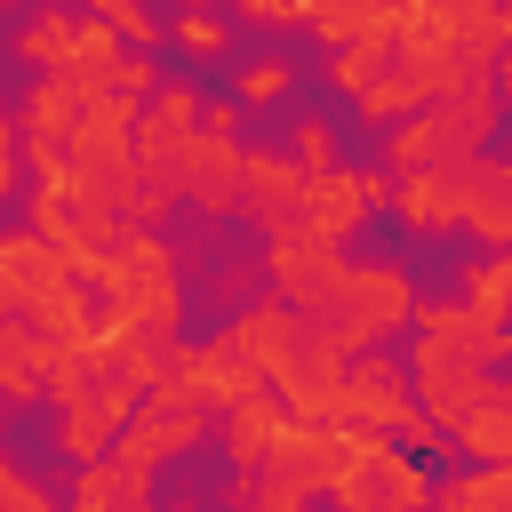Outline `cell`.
<instances>
[{
	"mask_svg": "<svg viewBox=\"0 0 512 512\" xmlns=\"http://www.w3.org/2000/svg\"><path fill=\"white\" fill-rule=\"evenodd\" d=\"M88 288L104 304V328L152 336V344H184V256L160 232L120 224V240L104 248V264H96Z\"/></svg>",
	"mask_w": 512,
	"mask_h": 512,
	"instance_id": "obj_1",
	"label": "cell"
},
{
	"mask_svg": "<svg viewBox=\"0 0 512 512\" xmlns=\"http://www.w3.org/2000/svg\"><path fill=\"white\" fill-rule=\"evenodd\" d=\"M496 120H504L496 80H464L456 96L424 104L416 120H400V128L384 136V176H416V168H464V160H480V152H488Z\"/></svg>",
	"mask_w": 512,
	"mask_h": 512,
	"instance_id": "obj_2",
	"label": "cell"
},
{
	"mask_svg": "<svg viewBox=\"0 0 512 512\" xmlns=\"http://www.w3.org/2000/svg\"><path fill=\"white\" fill-rule=\"evenodd\" d=\"M416 280H408V264H376V256H352L344 264V280H336V296H328V312L312 320V328H328L344 352H376L384 336H400V328H416Z\"/></svg>",
	"mask_w": 512,
	"mask_h": 512,
	"instance_id": "obj_3",
	"label": "cell"
},
{
	"mask_svg": "<svg viewBox=\"0 0 512 512\" xmlns=\"http://www.w3.org/2000/svg\"><path fill=\"white\" fill-rule=\"evenodd\" d=\"M432 464L408 456L400 440L384 432H344V464L328 480V504L336 512H432Z\"/></svg>",
	"mask_w": 512,
	"mask_h": 512,
	"instance_id": "obj_4",
	"label": "cell"
},
{
	"mask_svg": "<svg viewBox=\"0 0 512 512\" xmlns=\"http://www.w3.org/2000/svg\"><path fill=\"white\" fill-rule=\"evenodd\" d=\"M200 440H216V408H200V400H192V392L168 376V384H152V392H144V408L128 416V432L112 440V456H128V464L160 472V464L192 456Z\"/></svg>",
	"mask_w": 512,
	"mask_h": 512,
	"instance_id": "obj_5",
	"label": "cell"
},
{
	"mask_svg": "<svg viewBox=\"0 0 512 512\" xmlns=\"http://www.w3.org/2000/svg\"><path fill=\"white\" fill-rule=\"evenodd\" d=\"M384 200H392V176H384V168H328V176H312L304 216H296L288 232H296V240H320V248H344Z\"/></svg>",
	"mask_w": 512,
	"mask_h": 512,
	"instance_id": "obj_6",
	"label": "cell"
},
{
	"mask_svg": "<svg viewBox=\"0 0 512 512\" xmlns=\"http://www.w3.org/2000/svg\"><path fill=\"white\" fill-rule=\"evenodd\" d=\"M256 264H264V288H272L288 312L320 320L352 256H344V248H320V240H296V232H280V240H264V256H256Z\"/></svg>",
	"mask_w": 512,
	"mask_h": 512,
	"instance_id": "obj_7",
	"label": "cell"
},
{
	"mask_svg": "<svg viewBox=\"0 0 512 512\" xmlns=\"http://www.w3.org/2000/svg\"><path fill=\"white\" fill-rule=\"evenodd\" d=\"M168 376H176L200 408H216V416H224V408H240V400H256V392H272V384H264V368H256L224 328H216V336H200V344H176V368H168Z\"/></svg>",
	"mask_w": 512,
	"mask_h": 512,
	"instance_id": "obj_8",
	"label": "cell"
},
{
	"mask_svg": "<svg viewBox=\"0 0 512 512\" xmlns=\"http://www.w3.org/2000/svg\"><path fill=\"white\" fill-rule=\"evenodd\" d=\"M240 168H248V136H224V128H200L192 152H184V200L200 224H232L240 216Z\"/></svg>",
	"mask_w": 512,
	"mask_h": 512,
	"instance_id": "obj_9",
	"label": "cell"
},
{
	"mask_svg": "<svg viewBox=\"0 0 512 512\" xmlns=\"http://www.w3.org/2000/svg\"><path fill=\"white\" fill-rule=\"evenodd\" d=\"M304 192H312V176L296 168V152H264V144H248V168H240V216H248L264 240H280V232L304 216Z\"/></svg>",
	"mask_w": 512,
	"mask_h": 512,
	"instance_id": "obj_10",
	"label": "cell"
},
{
	"mask_svg": "<svg viewBox=\"0 0 512 512\" xmlns=\"http://www.w3.org/2000/svg\"><path fill=\"white\" fill-rule=\"evenodd\" d=\"M400 232H464V208H472V160L464 168H416V176H392V200Z\"/></svg>",
	"mask_w": 512,
	"mask_h": 512,
	"instance_id": "obj_11",
	"label": "cell"
},
{
	"mask_svg": "<svg viewBox=\"0 0 512 512\" xmlns=\"http://www.w3.org/2000/svg\"><path fill=\"white\" fill-rule=\"evenodd\" d=\"M224 336H232V344H240V352L264 368V384H280V376L296 368V344H304V312H288V304L264 288V296H248V304L224 320Z\"/></svg>",
	"mask_w": 512,
	"mask_h": 512,
	"instance_id": "obj_12",
	"label": "cell"
},
{
	"mask_svg": "<svg viewBox=\"0 0 512 512\" xmlns=\"http://www.w3.org/2000/svg\"><path fill=\"white\" fill-rule=\"evenodd\" d=\"M64 512H160L152 504V472L128 464V456H88V464H72Z\"/></svg>",
	"mask_w": 512,
	"mask_h": 512,
	"instance_id": "obj_13",
	"label": "cell"
},
{
	"mask_svg": "<svg viewBox=\"0 0 512 512\" xmlns=\"http://www.w3.org/2000/svg\"><path fill=\"white\" fill-rule=\"evenodd\" d=\"M280 432H288V400L280 392H256V400H240V408L216 416V448H224L232 472H264L272 448H280Z\"/></svg>",
	"mask_w": 512,
	"mask_h": 512,
	"instance_id": "obj_14",
	"label": "cell"
},
{
	"mask_svg": "<svg viewBox=\"0 0 512 512\" xmlns=\"http://www.w3.org/2000/svg\"><path fill=\"white\" fill-rule=\"evenodd\" d=\"M88 104H96V96H88L72 72H40V80L24 88V104H16V128H24V144H72V128H80Z\"/></svg>",
	"mask_w": 512,
	"mask_h": 512,
	"instance_id": "obj_15",
	"label": "cell"
},
{
	"mask_svg": "<svg viewBox=\"0 0 512 512\" xmlns=\"http://www.w3.org/2000/svg\"><path fill=\"white\" fill-rule=\"evenodd\" d=\"M80 24H88V16H72L64 0H48V8H32V16L8 32V56L32 64V80H40V72H72V56H80Z\"/></svg>",
	"mask_w": 512,
	"mask_h": 512,
	"instance_id": "obj_16",
	"label": "cell"
},
{
	"mask_svg": "<svg viewBox=\"0 0 512 512\" xmlns=\"http://www.w3.org/2000/svg\"><path fill=\"white\" fill-rule=\"evenodd\" d=\"M464 232L480 248H512V160L480 152L472 160V208H464Z\"/></svg>",
	"mask_w": 512,
	"mask_h": 512,
	"instance_id": "obj_17",
	"label": "cell"
},
{
	"mask_svg": "<svg viewBox=\"0 0 512 512\" xmlns=\"http://www.w3.org/2000/svg\"><path fill=\"white\" fill-rule=\"evenodd\" d=\"M312 40H320L328 56H336V48H360V40H384V48H392V0H320Z\"/></svg>",
	"mask_w": 512,
	"mask_h": 512,
	"instance_id": "obj_18",
	"label": "cell"
},
{
	"mask_svg": "<svg viewBox=\"0 0 512 512\" xmlns=\"http://www.w3.org/2000/svg\"><path fill=\"white\" fill-rule=\"evenodd\" d=\"M448 440H456L472 464H512V384L496 376V392H488V400H480Z\"/></svg>",
	"mask_w": 512,
	"mask_h": 512,
	"instance_id": "obj_19",
	"label": "cell"
},
{
	"mask_svg": "<svg viewBox=\"0 0 512 512\" xmlns=\"http://www.w3.org/2000/svg\"><path fill=\"white\" fill-rule=\"evenodd\" d=\"M456 296L512 344V272H504V256L488 248V256H464V280H456Z\"/></svg>",
	"mask_w": 512,
	"mask_h": 512,
	"instance_id": "obj_20",
	"label": "cell"
},
{
	"mask_svg": "<svg viewBox=\"0 0 512 512\" xmlns=\"http://www.w3.org/2000/svg\"><path fill=\"white\" fill-rule=\"evenodd\" d=\"M232 40H240L232 8H184V16L168 24V48H176V56H192V64H224V56H232Z\"/></svg>",
	"mask_w": 512,
	"mask_h": 512,
	"instance_id": "obj_21",
	"label": "cell"
},
{
	"mask_svg": "<svg viewBox=\"0 0 512 512\" xmlns=\"http://www.w3.org/2000/svg\"><path fill=\"white\" fill-rule=\"evenodd\" d=\"M432 104V88L416 80V72H400V64H384V80L368 88V96H352V112L368 120V128H400V120H416Z\"/></svg>",
	"mask_w": 512,
	"mask_h": 512,
	"instance_id": "obj_22",
	"label": "cell"
},
{
	"mask_svg": "<svg viewBox=\"0 0 512 512\" xmlns=\"http://www.w3.org/2000/svg\"><path fill=\"white\" fill-rule=\"evenodd\" d=\"M296 56H280V48H264V56H248L240 72H232V96L248 104V112H264V104H288L296 96Z\"/></svg>",
	"mask_w": 512,
	"mask_h": 512,
	"instance_id": "obj_23",
	"label": "cell"
},
{
	"mask_svg": "<svg viewBox=\"0 0 512 512\" xmlns=\"http://www.w3.org/2000/svg\"><path fill=\"white\" fill-rule=\"evenodd\" d=\"M80 16L112 24V32H120L128 48H144V56H152V48L168 40V24H160V8H152V0H80Z\"/></svg>",
	"mask_w": 512,
	"mask_h": 512,
	"instance_id": "obj_24",
	"label": "cell"
},
{
	"mask_svg": "<svg viewBox=\"0 0 512 512\" xmlns=\"http://www.w3.org/2000/svg\"><path fill=\"white\" fill-rule=\"evenodd\" d=\"M384 64H392V48H384V40L336 48V56H328V88H336V96H368V88L384 80Z\"/></svg>",
	"mask_w": 512,
	"mask_h": 512,
	"instance_id": "obj_25",
	"label": "cell"
},
{
	"mask_svg": "<svg viewBox=\"0 0 512 512\" xmlns=\"http://www.w3.org/2000/svg\"><path fill=\"white\" fill-rule=\"evenodd\" d=\"M288 152H296V168H304V176L344 168V160H336V120H320V112H296V120H288Z\"/></svg>",
	"mask_w": 512,
	"mask_h": 512,
	"instance_id": "obj_26",
	"label": "cell"
},
{
	"mask_svg": "<svg viewBox=\"0 0 512 512\" xmlns=\"http://www.w3.org/2000/svg\"><path fill=\"white\" fill-rule=\"evenodd\" d=\"M232 24H256V32H312L320 0H224Z\"/></svg>",
	"mask_w": 512,
	"mask_h": 512,
	"instance_id": "obj_27",
	"label": "cell"
},
{
	"mask_svg": "<svg viewBox=\"0 0 512 512\" xmlns=\"http://www.w3.org/2000/svg\"><path fill=\"white\" fill-rule=\"evenodd\" d=\"M0 512H64V504H56L24 464H8V456H0Z\"/></svg>",
	"mask_w": 512,
	"mask_h": 512,
	"instance_id": "obj_28",
	"label": "cell"
},
{
	"mask_svg": "<svg viewBox=\"0 0 512 512\" xmlns=\"http://www.w3.org/2000/svg\"><path fill=\"white\" fill-rule=\"evenodd\" d=\"M16 192H32V176H24V128H16V112H0V200H16Z\"/></svg>",
	"mask_w": 512,
	"mask_h": 512,
	"instance_id": "obj_29",
	"label": "cell"
},
{
	"mask_svg": "<svg viewBox=\"0 0 512 512\" xmlns=\"http://www.w3.org/2000/svg\"><path fill=\"white\" fill-rule=\"evenodd\" d=\"M496 96H504V112H512V48H504V64H496Z\"/></svg>",
	"mask_w": 512,
	"mask_h": 512,
	"instance_id": "obj_30",
	"label": "cell"
},
{
	"mask_svg": "<svg viewBox=\"0 0 512 512\" xmlns=\"http://www.w3.org/2000/svg\"><path fill=\"white\" fill-rule=\"evenodd\" d=\"M184 8H216V0H184Z\"/></svg>",
	"mask_w": 512,
	"mask_h": 512,
	"instance_id": "obj_31",
	"label": "cell"
},
{
	"mask_svg": "<svg viewBox=\"0 0 512 512\" xmlns=\"http://www.w3.org/2000/svg\"><path fill=\"white\" fill-rule=\"evenodd\" d=\"M496 256H504V272H512V248H496Z\"/></svg>",
	"mask_w": 512,
	"mask_h": 512,
	"instance_id": "obj_32",
	"label": "cell"
},
{
	"mask_svg": "<svg viewBox=\"0 0 512 512\" xmlns=\"http://www.w3.org/2000/svg\"><path fill=\"white\" fill-rule=\"evenodd\" d=\"M504 16H512V0H504Z\"/></svg>",
	"mask_w": 512,
	"mask_h": 512,
	"instance_id": "obj_33",
	"label": "cell"
}]
</instances>
